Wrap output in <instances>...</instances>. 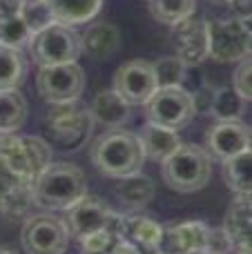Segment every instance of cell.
I'll list each match as a JSON object with an SVG mask.
<instances>
[{
  "label": "cell",
  "instance_id": "cell-1",
  "mask_svg": "<svg viewBox=\"0 0 252 254\" xmlns=\"http://www.w3.org/2000/svg\"><path fill=\"white\" fill-rule=\"evenodd\" d=\"M92 163L101 174L110 179H123V176L141 172L145 154L138 140V134L127 129H107L92 143L89 149Z\"/></svg>",
  "mask_w": 252,
  "mask_h": 254
},
{
  "label": "cell",
  "instance_id": "cell-2",
  "mask_svg": "<svg viewBox=\"0 0 252 254\" xmlns=\"http://www.w3.org/2000/svg\"><path fill=\"white\" fill-rule=\"evenodd\" d=\"M85 194H87L85 172L71 163H52L31 185L34 205L49 212L67 210Z\"/></svg>",
  "mask_w": 252,
  "mask_h": 254
},
{
  "label": "cell",
  "instance_id": "cell-3",
  "mask_svg": "<svg viewBox=\"0 0 252 254\" xmlns=\"http://www.w3.org/2000/svg\"><path fill=\"white\" fill-rule=\"evenodd\" d=\"M92 114L78 101L52 103L45 114V134L52 147L61 152H76L87 143L92 134Z\"/></svg>",
  "mask_w": 252,
  "mask_h": 254
},
{
  "label": "cell",
  "instance_id": "cell-4",
  "mask_svg": "<svg viewBox=\"0 0 252 254\" xmlns=\"http://www.w3.org/2000/svg\"><path fill=\"white\" fill-rule=\"evenodd\" d=\"M161 174L170 190L174 192H196L205 188L212 174V163L205 149L199 145L181 143L165 161H161Z\"/></svg>",
  "mask_w": 252,
  "mask_h": 254
},
{
  "label": "cell",
  "instance_id": "cell-5",
  "mask_svg": "<svg viewBox=\"0 0 252 254\" xmlns=\"http://www.w3.org/2000/svg\"><path fill=\"white\" fill-rule=\"evenodd\" d=\"M0 158L25 183L34 181L52 165V145L40 136H0Z\"/></svg>",
  "mask_w": 252,
  "mask_h": 254
},
{
  "label": "cell",
  "instance_id": "cell-6",
  "mask_svg": "<svg viewBox=\"0 0 252 254\" xmlns=\"http://www.w3.org/2000/svg\"><path fill=\"white\" fill-rule=\"evenodd\" d=\"M29 52L34 63L40 67L76 63L78 56L83 54V49H80V34L69 25L52 22L47 29L31 36Z\"/></svg>",
  "mask_w": 252,
  "mask_h": 254
},
{
  "label": "cell",
  "instance_id": "cell-7",
  "mask_svg": "<svg viewBox=\"0 0 252 254\" xmlns=\"http://www.w3.org/2000/svg\"><path fill=\"white\" fill-rule=\"evenodd\" d=\"M252 34L250 20L221 18L208 22V56L217 63H237L250 56Z\"/></svg>",
  "mask_w": 252,
  "mask_h": 254
},
{
  "label": "cell",
  "instance_id": "cell-8",
  "mask_svg": "<svg viewBox=\"0 0 252 254\" xmlns=\"http://www.w3.org/2000/svg\"><path fill=\"white\" fill-rule=\"evenodd\" d=\"M145 107L150 123H156L174 131L188 127L196 114L194 98L181 85H177V87H156V92L150 96Z\"/></svg>",
  "mask_w": 252,
  "mask_h": 254
},
{
  "label": "cell",
  "instance_id": "cell-9",
  "mask_svg": "<svg viewBox=\"0 0 252 254\" xmlns=\"http://www.w3.org/2000/svg\"><path fill=\"white\" fill-rule=\"evenodd\" d=\"M20 243L27 254H63L69 243V232L58 216L36 214L22 225Z\"/></svg>",
  "mask_w": 252,
  "mask_h": 254
},
{
  "label": "cell",
  "instance_id": "cell-10",
  "mask_svg": "<svg viewBox=\"0 0 252 254\" xmlns=\"http://www.w3.org/2000/svg\"><path fill=\"white\" fill-rule=\"evenodd\" d=\"M36 87L49 105L52 103L78 101L85 87V74L78 63L40 67L38 76H36Z\"/></svg>",
  "mask_w": 252,
  "mask_h": 254
},
{
  "label": "cell",
  "instance_id": "cell-11",
  "mask_svg": "<svg viewBox=\"0 0 252 254\" xmlns=\"http://www.w3.org/2000/svg\"><path fill=\"white\" fill-rule=\"evenodd\" d=\"M114 89L129 107L145 105L156 92V78L150 61H129L119 67L114 76Z\"/></svg>",
  "mask_w": 252,
  "mask_h": 254
},
{
  "label": "cell",
  "instance_id": "cell-12",
  "mask_svg": "<svg viewBox=\"0 0 252 254\" xmlns=\"http://www.w3.org/2000/svg\"><path fill=\"white\" fill-rule=\"evenodd\" d=\"M65 212H67V216L63 221H65V225H67V232H69L71 239H78V241L83 237H87V234L105 228L107 219H110V214H112L110 205H107L105 201H101L98 196H94V194L80 196L78 201L71 207H67Z\"/></svg>",
  "mask_w": 252,
  "mask_h": 254
},
{
  "label": "cell",
  "instance_id": "cell-13",
  "mask_svg": "<svg viewBox=\"0 0 252 254\" xmlns=\"http://www.w3.org/2000/svg\"><path fill=\"white\" fill-rule=\"evenodd\" d=\"M172 38L177 56L186 67L201 65L208 58V20L201 18H183L172 25Z\"/></svg>",
  "mask_w": 252,
  "mask_h": 254
},
{
  "label": "cell",
  "instance_id": "cell-14",
  "mask_svg": "<svg viewBox=\"0 0 252 254\" xmlns=\"http://www.w3.org/2000/svg\"><path fill=\"white\" fill-rule=\"evenodd\" d=\"M250 127L244 121H217L208 131V149L214 158L228 161L235 154L250 149Z\"/></svg>",
  "mask_w": 252,
  "mask_h": 254
},
{
  "label": "cell",
  "instance_id": "cell-15",
  "mask_svg": "<svg viewBox=\"0 0 252 254\" xmlns=\"http://www.w3.org/2000/svg\"><path fill=\"white\" fill-rule=\"evenodd\" d=\"M31 205H34L31 185L18 179L0 158V214L9 219L25 216Z\"/></svg>",
  "mask_w": 252,
  "mask_h": 254
},
{
  "label": "cell",
  "instance_id": "cell-16",
  "mask_svg": "<svg viewBox=\"0 0 252 254\" xmlns=\"http://www.w3.org/2000/svg\"><path fill=\"white\" fill-rule=\"evenodd\" d=\"M250 196H237L230 203L223 223V232L228 234L232 243V250L237 254H250L252 252V225H250Z\"/></svg>",
  "mask_w": 252,
  "mask_h": 254
},
{
  "label": "cell",
  "instance_id": "cell-17",
  "mask_svg": "<svg viewBox=\"0 0 252 254\" xmlns=\"http://www.w3.org/2000/svg\"><path fill=\"white\" fill-rule=\"evenodd\" d=\"M87 110H89V114H92L94 123L112 127V129L125 125L129 121V116H132L129 105L114 92V89H103V92H98Z\"/></svg>",
  "mask_w": 252,
  "mask_h": 254
},
{
  "label": "cell",
  "instance_id": "cell-18",
  "mask_svg": "<svg viewBox=\"0 0 252 254\" xmlns=\"http://www.w3.org/2000/svg\"><path fill=\"white\" fill-rule=\"evenodd\" d=\"M121 47V31L112 22H94L80 36V49L92 58H110Z\"/></svg>",
  "mask_w": 252,
  "mask_h": 254
},
{
  "label": "cell",
  "instance_id": "cell-19",
  "mask_svg": "<svg viewBox=\"0 0 252 254\" xmlns=\"http://www.w3.org/2000/svg\"><path fill=\"white\" fill-rule=\"evenodd\" d=\"M138 140L143 145V154L145 158H152V161H165L174 149L181 145V138H179V131L168 129V127H161L156 123H150L147 121L145 127L138 134Z\"/></svg>",
  "mask_w": 252,
  "mask_h": 254
},
{
  "label": "cell",
  "instance_id": "cell-20",
  "mask_svg": "<svg viewBox=\"0 0 252 254\" xmlns=\"http://www.w3.org/2000/svg\"><path fill=\"white\" fill-rule=\"evenodd\" d=\"M154 192H156V185L150 176L141 174H129V176H123L121 183L116 185V196L121 198V203H125L127 207L136 210V207H145L147 203L154 198Z\"/></svg>",
  "mask_w": 252,
  "mask_h": 254
},
{
  "label": "cell",
  "instance_id": "cell-21",
  "mask_svg": "<svg viewBox=\"0 0 252 254\" xmlns=\"http://www.w3.org/2000/svg\"><path fill=\"white\" fill-rule=\"evenodd\" d=\"M223 179L226 185L237 196H250L252 194V152L235 154L232 158L223 161Z\"/></svg>",
  "mask_w": 252,
  "mask_h": 254
},
{
  "label": "cell",
  "instance_id": "cell-22",
  "mask_svg": "<svg viewBox=\"0 0 252 254\" xmlns=\"http://www.w3.org/2000/svg\"><path fill=\"white\" fill-rule=\"evenodd\" d=\"M52 7L54 20L63 25H80L87 22L101 11L103 0H47Z\"/></svg>",
  "mask_w": 252,
  "mask_h": 254
},
{
  "label": "cell",
  "instance_id": "cell-23",
  "mask_svg": "<svg viewBox=\"0 0 252 254\" xmlns=\"http://www.w3.org/2000/svg\"><path fill=\"white\" fill-rule=\"evenodd\" d=\"M27 121V101L18 89L0 92V134H16Z\"/></svg>",
  "mask_w": 252,
  "mask_h": 254
},
{
  "label": "cell",
  "instance_id": "cell-24",
  "mask_svg": "<svg viewBox=\"0 0 252 254\" xmlns=\"http://www.w3.org/2000/svg\"><path fill=\"white\" fill-rule=\"evenodd\" d=\"M161 232H163V225H159L150 216H123V237L121 239L134 243V246H156Z\"/></svg>",
  "mask_w": 252,
  "mask_h": 254
},
{
  "label": "cell",
  "instance_id": "cell-25",
  "mask_svg": "<svg viewBox=\"0 0 252 254\" xmlns=\"http://www.w3.org/2000/svg\"><path fill=\"white\" fill-rule=\"evenodd\" d=\"M27 76V61L20 49H11L0 45V92L18 89Z\"/></svg>",
  "mask_w": 252,
  "mask_h": 254
},
{
  "label": "cell",
  "instance_id": "cell-26",
  "mask_svg": "<svg viewBox=\"0 0 252 254\" xmlns=\"http://www.w3.org/2000/svg\"><path fill=\"white\" fill-rule=\"evenodd\" d=\"M246 101L235 92L232 87H219L214 89V96L210 101L208 112L217 121H239L244 116Z\"/></svg>",
  "mask_w": 252,
  "mask_h": 254
},
{
  "label": "cell",
  "instance_id": "cell-27",
  "mask_svg": "<svg viewBox=\"0 0 252 254\" xmlns=\"http://www.w3.org/2000/svg\"><path fill=\"white\" fill-rule=\"evenodd\" d=\"M147 7L154 20L163 25H177L183 18L194 16L196 0H147Z\"/></svg>",
  "mask_w": 252,
  "mask_h": 254
},
{
  "label": "cell",
  "instance_id": "cell-28",
  "mask_svg": "<svg viewBox=\"0 0 252 254\" xmlns=\"http://www.w3.org/2000/svg\"><path fill=\"white\" fill-rule=\"evenodd\" d=\"M20 18L25 20V25H27V29L31 31V36L43 31V29H47L52 22H56L47 0H22Z\"/></svg>",
  "mask_w": 252,
  "mask_h": 254
},
{
  "label": "cell",
  "instance_id": "cell-29",
  "mask_svg": "<svg viewBox=\"0 0 252 254\" xmlns=\"http://www.w3.org/2000/svg\"><path fill=\"white\" fill-rule=\"evenodd\" d=\"M156 87H177L186 80V65L179 56H163L152 63Z\"/></svg>",
  "mask_w": 252,
  "mask_h": 254
},
{
  "label": "cell",
  "instance_id": "cell-30",
  "mask_svg": "<svg viewBox=\"0 0 252 254\" xmlns=\"http://www.w3.org/2000/svg\"><path fill=\"white\" fill-rule=\"evenodd\" d=\"M174 228H177L188 254H196L205 250L208 232H210V228L205 223H201V221H186V223H174Z\"/></svg>",
  "mask_w": 252,
  "mask_h": 254
},
{
  "label": "cell",
  "instance_id": "cell-31",
  "mask_svg": "<svg viewBox=\"0 0 252 254\" xmlns=\"http://www.w3.org/2000/svg\"><path fill=\"white\" fill-rule=\"evenodd\" d=\"M29 40H31V31L27 29L25 20L20 16L0 20V45L11 49H22L25 45H29Z\"/></svg>",
  "mask_w": 252,
  "mask_h": 254
},
{
  "label": "cell",
  "instance_id": "cell-32",
  "mask_svg": "<svg viewBox=\"0 0 252 254\" xmlns=\"http://www.w3.org/2000/svg\"><path fill=\"white\" fill-rule=\"evenodd\" d=\"M119 239L110 232V230H96V232L87 234V237L80 239V246H83L85 254H110V250L114 248V243Z\"/></svg>",
  "mask_w": 252,
  "mask_h": 254
},
{
  "label": "cell",
  "instance_id": "cell-33",
  "mask_svg": "<svg viewBox=\"0 0 252 254\" xmlns=\"http://www.w3.org/2000/svg\"><path fill=\"white\" fill-rule=\"evenodd\" d=\"M232 89H235L246 103L252 101V61H250V56L239 61V67L235 69V76H232Z\"/></svg>",
  "mask_w": 252,
  "mask_h": 254
},
{
  "label": "cell",
  "instance_id": "cell-34",
  "mask_svg": "<svg viewBox=\"0 0 252 254\" xmlns=\"http://www.w3.org/2000/svg\"><path fill=\"white\" fill-rule=\"evenodd\" d=\"M205 250L212 252V254H228V252L232 250V243H230V239H228V234L223 232V228L210 230V232H208V246H205Z\"/></svg>",
  "mask_w": 252,
  "mask_h": 254
},
{
  "label": "cell",
  "instance_id": "cell-35",
  "mask_svg": "<svg viewBox=\"0 0 252 254\" xmlns=\"http://www.w3.org/2000/svg\"><path fill=\"white\" fill-rule=\"evenodd\" d=\"M20 7H22V0H0V20L20 16Z\"/></svg>",
  "mask_w": 252,
  "mask_h": 254
},
{
  "label": "cell",
  "instance_id": "cell-36",
  "mask_svg": "<svg viewBox=\"0 0 252 254\" xmlns=\"http://www.w3.org/2000/svg\"><path fill=\"white\" fill-rule=\"evenodd\" d=\"M230 9L235 11L237 18H244V20H250V13H252V4L250 0H228Z\"/></svg>",
  "mask_w": 252,
  "mask_h": 254
},
{
  "label": "cell",
  "instance_id": "cell-37",
  "mask_svg": "<svg viewBox=\"0 0 252 254\" xmlns=\"http://www.w3.org/2000/svg\"><path fill=\"white\" fill-rule=\"evenodd\" d=\"M110 254H136V246L125 241V239H119V241L114 243V248L110 250Z\"/></svg>",
  "mask_w": 252,
  "mask_h": 254
},
{
  "label": "cell",
  "instance_id": "cell-38",
  "mask_svg": "<svg viewBox=\"0 0 252 254\" xmlns=\"http://www.w3.org/2000/svg\"><path fill=\"white\" fill-rule=\"evenodd\" d=\"M136 254H161L159 246H136Z\"/></svg>",
  "mask_w": 252,
  "mask_h": 254
},
{
  "label": "cell",
  "instance_id": "cell-39",
  "mask_svg": "<svg viewBox=\"0 0 252 254\" xmlns=\"http://www.w3.org/2000/svg\"><path fill=\"white\" fill-rule=\"evenodd\" d=\"M0 254H13V252L9 250V248H0Z\"/></svg>",
  "mask_w": 252,
  "mask_h": 254
},
{
  "label": "cell",
  "instance_id": "cell-40",
  "mask_svg": "<svg viewBox=\"0 0 252 254\" xmlns=\"http://www.w3.org/2000/svg\"><path fill=\"white\" fill-rule=\"evenodd\" d=\"M196 254H212V252H208V250H203V252H196Z\"/></svg>",
  "mask_w": 252,
  "mask_h": 254
},
{
  "label": "cell",
  "instance_id": "cell-41",
  "mask_svg": "<svg viewBox=\"0 0 252 254\" xmlns=\"http://www.w3.org/2000/svg\"><path fill=\"white\" fill-rule=\"evenodd\" d=\"M212 2H228V0H212Z\"/></svg>",
  "mask_w": 252,
  "mask_h": 254
}]
</instances>
